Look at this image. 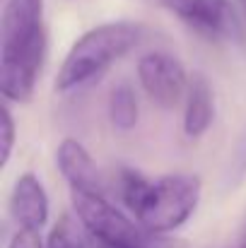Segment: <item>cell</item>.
<instances>
[{
	"label": "cell",
	"instance_id": "1",
	"mask_svg": "<svg viewBox=\"0 0 246 248\" xmlns=\"http://www.w3.org/2000/svg\"><path fill=\"white\" fill-rule=\"evenodd\" d=\"M46 44L44 0H7L0 19V92L5 101H32Z\"/></svg>",
	"mask_w": 246,
	"mask_h": 248
},
{
	"label": "cell",
	"instance_id": "2",
	"mask_svg": "<svg viewBox=\"0 0 246 248\" xmlns=\"http://www.w3.org/2000/svg\"><path fill=\"white\" fill-rule=\"evenodd\" d=\"M118 188L135 219L157 234L179 229L200 202V178L191 173H171L148 181L133 169H121Z\"/></svg>",
	"mask_w": 246,
	"mask_h": 248
},
{
	"label": "cell",
	"instance_id": "3",
	"mask_svg": "<svg viewBox=\"0 0 246 248\" xmlns=\"http://www.w3.org/2000/svg\"><path fill=\"white\" fill-rule=\"evenodd\" d=\"M140 39L143 27L135 22H106L84 31L68 51L56 75V92L70 94L97 82L118 58L133 51Z\"/></svg>",
	"mask_w": 246,
	"mask_h": 248
},
{
	"label": "cell",
	"instance_id": "4",
	"mask_svg": "<svg viewBox=\"0 0 246 248\" xmlns=\"http://www.w3.org/2000/svg\"><path fill=\"white\" fill-rule=\"evenodd\" d=\"M70 200L80 224L92 239L128 248H181L179 241H171L166 234L150 232L138 219L133 222L131 217H126L116 205L106 200L104 193L70 190Z\"/></svg>",
	"mask_w": 246,
	"mask_h": 248
},
{
	"label": "cell",
	"instance_id": "5",
	"mask_svg": "<svg viewBox=\"0 0 246 248\" xmlns=\"http://www.w3.org/2000/svg\"><path fill=\"white\" fill-rule=\"evenodd\" d=\"M205 39H237L242 27L230 0H155Z\"/></svg>",
	"mask_w": 246,
	"mask_h": 248
},
{
	"label": "cell",
	"instance_id": "6",
	"mask_svg": "<svg viewBox=\"0 0 246 248\" xmlns=\"http://www.w3.org/2000/svg\"><path fill=\"white\" fill-rule=\"evenodd\" d=\"M138 80L148 99L162 108H174L188 92V75L179 58L152 51L138 61Z\"/></svg>",
	"mask_w": 246,
	"mask_h": 248
},
{
	"label": "cell",
	"instance_id": "7",
	"mask_svg": "<svg viewBox=\"0 0 246 248\" xmlns=\"http://www.w3.org/2000/svg\"><path fill=\"white\" fill-rule=\"evenodd\" d=\"M10 215L24 229L41 232L49 222V195L36 173H22L10 193Z\"/></svg>",
	"mask_w": 246,
	"mask_h": 248
},
{
	"label": "cell",
	"instance_id": "8",
	"mask_svg": "<svg viewBox=\"0 0 246 248\" xmlns=\"http://www.w3.org/2000/svg\"><path fill=\"white\" fill-rule=\"evenodd\" d=\"M56 164H58L61 176L68 181L70 190L104 193V183H101L99 169L94 164V159L89 157V152L82 147L75 138L61 140V145L56 150Z\"/></svg>",
	"mask_w": 246,
	"mask_h": 248
},
{
	"label": "cell",
	"instance_id": "9",
	"mask_svg": "<svg viewBox=\"0 0 246 248\" xmlns=\"http://www.w3.org/2000/svg\"><path fill=\"white\" fill-rule=\"evenodd\" d=\"M215 118V96L213 87L205 75L196 73L191 78L186 92V108H183V133L188 138H200L208 133Z\"/></svg>",
	"mask_w": 246,
	"mask_h": 248
},
{
	"label": "cell",
	"instance_id": "10",
	"mask_svg": "<svg viewBox=\"0 0 246 248\" xmlns=\"http://www.w3.org/2000/svg\"><path fill=\"white\" fill-rule=\"evenodd\" d=\"M140 118V108H138V99L131 84H116L109 94V121L116 130L128 133L138 125Z\"/></svg>",
	"mask_w": 246,
	"mask_h": 248
},
{
	"label": "cell",
	"instance_id": "11",
	"mask_svg": "<svg viewBox=\"0 0 246 248\" xmlns=\"http://www.w3.org/2000/svg\"><path fill=\"white\" fill-rule=\"evenodd\" d=\"M46 248H87L80 234V227H78V219L70 215H63L49 232Z\"/></svg>",
	"mask_w": 246,
	"mask_h": 248
},
{
	"label": "cell",
	"instance_id": "12",
	"mask_svg": "<svg viewBox=\"0 0 246 248\" xmlns=\"http://www.w3.org/2000/svg\"><path fill=\"white\" fill-rule=\"evenodd\" d=\"M0 113H2V125H0V133H2V157H0V164L7 166L10 157H12V147H15V118L10 113V106L2 104L0 106Z\"/></svg>",
	"mask_w": 246,
	"mask_h": 248
},
{
	"label": "cell",
	"instance_id": "13",
	"mask_svg": "<svg viewBox=\"0 0 246 248\" xmlns=\"http://www.w3.org/2000/svg\"><path fill=\"white\" fill-rule=\"evenodd\" d=\"M7 248H44V246H41V236H39L36 229L19 227V232L12 236V241H10Z\"/></svg>",
	"mask_w": 246,
	"mask_h": 248
},
{
	"label": "cell",
	"instance_id": "14",
	"mask_svg": "<svg viewBox=\"0 0 246 248\" xmlns=\"http://www.w3.org/2000/svg\"><path fill=\"white\" fill-rule=\"evenodd\" d=\"M89 248H128V246H118V244H109V241H101V239H92L89 236Z\"/></svg>",
	"mask_w": 246,
	"mask_h": 248
},
{
	"label": "cell",
	"instance_id": "15",
	"mask_svg": "<svg viewBox=\"0 0 246 248\" xmlns=\"http://www.w3.org/2000/svg\"><path fill=\"white\" fill-rule=\"evenodd\" d=\"M242 5H244V10H246V0H242Z\"/></svg>",
	"mask_w": 246,
	"mask_h": 248
},
{
	"label": "cell",
	"instance_id": "16",
	"mask_svg": "<svg viewBox=\"0 0 246 248\" xmlns=\"http://www.w3.org/2000/svg\"><path fill=\"white\" fill-rule=\"evenodd\" d=\"M242 248H246V244H244V246H242Z\"/></svg>",
	"mask_w": 246,
	"mask_h": 248
}]
</instances>
